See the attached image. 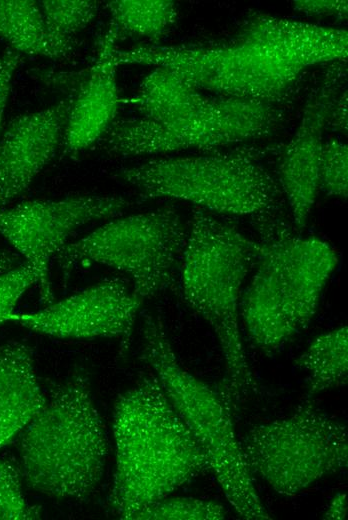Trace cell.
<instances>
[{
    "instance_id": "cell-19",
    "label": "cell",
    "mask_w": 348,
    "mask_h": 520,
    "mask_svg": "<svg viewBox=\"0 0 348 520\" xmlns=\"http://www.w3.org/2000/svg\"><path fill=\"white\" fill-rule=\"evenodd\" d=\"M110 27L120 36L144 38L158 45L172 30L178 9L171 0H114L106 4Z\"/></svg>"
},
{
    "instance_id": "cell-30",
    "label": "cell",
    "mask_w": 348,
    "mask_h": 520,
    "mask_svg": "<svg viewBox=\"0 0 348 520\" xmlns=\"http://www.w3.org/2000/svg\"><path fill=\"white\" fill-rule=\"evenodd\" d=\"M19 265V256L9 250L0 249V273Z\"/></svg>"
},
{
    "instance_id": "cell-12",
    "label": "cell",
    "mask_w": 348,
    "mask_h": 520,
    "mask_svg": "<svg viewBox=\"0 0 348 520\" xmlns=\"http://www.w3.org/2000/svg\"><path fill=\"white\" fill-rule=\"evenodd\" d=\"M143 299L126 280L113 277L32 313L13 312L8 321L37 333L63 339L115 338L129 347Z\"/></svg>"
},
{
    "instance_id": "cell-24",
    "label": "cell",
    "mask_w": 348,
    "mask_h": 520,
    "mask_svg": "<svg viewBox=\"0 0 348 520\" xmlns=\"http://www.w3.org/2000/svg\"><path fill=\"white\" fill-rule=\"evenodd\" d=\"M319 190L327 196L347 198L348 147L338 139L324 142L319 169Z\"/></svg>"
},
{
    "instance_id": "cell-5",
    "label": "cell",
    "mask_w": 348,
    "mask_h": 520,
    "mask_svg": "<svg viewBox=\"0 0 348 520\" xmlns=\"http://www.w3.org/2000/svg\"><path fill=\"white\" fill-rule=\"evenodd\" d=\"M141 335L140 358L203 449L229 504L244 519H271L245 464L226 398L183 368L159 315L143 314Z\"/></svg>"
},
{
    "instance_id": "cell-28",
    "label": "cell",
    "mask_w": 348,
    "mask_h": 520,
    "mask_svg": "<svg viewBox=\"0 0 348 520\" xmlns=\"http://www.w3.org/2000/svg\"><path fill=\"white\" fill-rule=\"evenodd\" d=\"M328 124L337 131L347 132V91L337 97L329 115Z\"/></svg>"
},
{
    "instance_id": "cell-16",
    "label": "cell",
    "mask_w": 348,
    "mask_h": 520,
    "mask_svg": "<svg viewBox=\"0 0 348 520\" xmlns=\"http://www.w3.org/2000/svg\"><path fill=\"white\" fill-rule=\"evenodd\" d=\"M46 403L34 369L33 350L21 341L0 346V449L34 419Z\"/></svg>"
},
{
    "instance_id": "cell-8",
    "label": "cell",
    "mask_w": 348,
    "mask_h": 520,
    "mask_svg": "<svg viewBox=\"0 0 348 520\" xmlns=\"http://www.w3.org/2000/svg\"><path fill=\"white\" fill-rule=\"evenodd\" d=\"M188 230L171 207L117 218L55 255L64 280L76 266L101 264L126 274L143 300L177 285Z\"/></svg>"
},
{
    "instance_id": "cell-26",
    "label": "cell",
    "mask_w": 348,
    "mask_h": 520,
    "mask_svg": "<svg viewBox=\"0 0 348 520\" xmlns=\"http://www.w3.org/2000/svg\"><path fill=\"white\" fill-rule=\"evenodd\" d=\"M294 10L312 17H334L344 20L348 14L346 0H296L292 2Z\"/></svg>"
},
{
    "instance_id": "cell-18",
    "label": "cell",
    "mask_w": 348,
    "mask_h": 520,
    "mask_svg": "<svg viewBox=\"0 0 348 520\" xmlns=\"http://www.w3.org/2000/svg\"><path fill=\"white\" fill-rule=\"evenodd\" d=\"M295 365L306 374L308 397L343 386L348 375L347 326L316 337Z\"/></svg>"
},
{
    "instance_id": "cell-2",
    "label": "cell",
    "mask_w": 348,
    "mask_h": 520,
    "mask_svg": "<svg viewBox=\"0 0 348 520\" xmlns=\"http://www.w3.org/2000/svg\"><path fill=\"white\" fill-rule=\"evenodd\" d=\"M259 252V241L203 209L193 211L181 263V288L187 303L217 339L225 368L218 390L232 408L258 389L239 317L242 287Z\"/></svg>"
},
{
    "instance_id": "cell-20",
    "label": "cell",
    "mask_w": 348,
    "mask_h": 520,
    "mask_svg": "<svg viewBox=\"0 0 348 520\" xmlns=\"http://www.w3.org/2000/svg\"><path fill=\"white\" fill-rule=\"evenodd\" d=\"M0 37L18 53L56 59L39 2L0 0Z\"/></svg>"
},
{
    "instance_id": "cell-23",
    "label": "cell",
    "mask_w": 348,
    "mask_h": 520,
    "mask_svg": "<svg viewBox=\"0 0 348 520\" xmlns=\"http://www.w3.org/2000/svg\"><path fill=\"white\" fill-rule=\"evenodd\" d=\"M21 479L17 465L0 459V520L40 518V507L29 504L22 493Z\"/></svg>"
},
{
    "instance_id": "cell-25",
    "label": "cell",
    "mask_w": 348,
    "mask_h": 520,
    "mask_svg": "<svg viewBox=\"0 0 348 520\" xmlns=\"http://www.w3.org/2000/svg\"><path fill=\"white\" fill-rule=\"evenodd\" d=\"M36 283L38 273L27 262L0 273V325L8 322L21 296Z\"/></svg>"
},
{
    "instance_id": "cell-3",
    "label": "cell",
    "mask_w": 348,
    "mask_h": 520,
    "mask_svg": "<svg viewBox=\"0 0 348 520\" xmlns=\"http://www.w3.org/2000/svg\"><path fill=\"white\" fill-rule=\"evenodd\" d=\"M254 227L260 252L241 296L240 316L253 344L271 353L309 326L338 258L328 242L296 235L280 215Z\"/></svg>"
},
{
    "instance_id": "cell-11",
    "label": "cell",
    "mask_w": 348,
    "mask_h": 520,
    "mask_svg": "<svg viewBox=\"0 0 348 520\" xmlns=\"http://www.w3.org/2000/svg\"><path fill=\"white\" fill-rule=\"evenodd\" d=\"M129 205L123 197L102 195L27 201L0 210V234L38 273L41 301L46 306L53 302L49 280L51 258L78 228L92 221L117 217Z\"/></svg>"
},
{
    "instance_id": "cell-7",
    "label": "cell",
    "mask_w": 348,
    "mask_h": 520,
    "mask_svg": "<svg viewBox=\"0 0 348 520\" xmlns=\"http://www.w3.org/2000/svg\"><path fill=\"white\" fill-rule=\"evenodd\" d=\"M116 66L167 69L199 90L219 96L280 104L305 70L281 57L244 20L229 40L179 45H140L114 51Z\"/></svg>"
},
{
    "instance_id": "cell-14",
    "label": "cell",
    "mask_w": 348,
    "mask_h": 520,
    "mask_svg": "<svg viewBox=\"0 0 348 520\" xmlns=\"http://www.w3.org/2000/svg\"><path fill=\"white\" fill-rule=\"evenodd\" d=\"M74 89L56 104L14 118L0 139V210L25 193L65 135Z\"/></svg>"
},
{
    "instance_id": "cell-29",
    "label": "cell",
    "mask_w": 348,
    "mask_h": 520,
    "mask_svg": "<svg viewBox=\"0 0 348 520\" xmlns=\"http://www.w3.org/2000/svg\"><path fill=\"white\" fill-rule=\"evenodd\" d=\"M347 515V495L344 492H338L331 499L326 508L323 518L327 520H343Z\"/></svg>"
},
{
    "instance_id": "cell-22",
    "label": "cell",
    "mask_w": 348,
    "mask_h": 520,
    "mask_svg": "<svg viewBox=\"0 0 348 520\" xmlns=\"http://www.w3.org/2000/svg\"><path fill=\"white\" fill-rule=\"evenodd\" d=\"M226 517L224 507L211 500L168 496L149 503L136 511L130 520H221Z\"/></svg>"
},
{
    "instance_id": "cell-6",
    "label": "cell",
    "mask_w": 348,
    "mask_h": 520,
    "mask_svg": "<svg viewBox=\"0 0 348 520\" xmlns=\"http://www.w3.org/2000/svg\"><path fill=\"white\" fill-rule=\"evenodd\" d=\"M273 147L240 146L203 155L153 159L120 170L117 177L145 198H174L220 214H279L284 202L264 158Z\"/></svg>"
},
{
    "instance_id": "cell-27",
    "label": "cell",
    "mask_w": 348,
    "mask_h": 520,
    "mask_svg": "<svg viewBox=\"0 0 348 520\" xmlns=\"http://www.w3.org/2000/svg\"><path fill=\"white\" fill-rule=\"evenodd\" d=\"M21 59L20 53L10 49L0 55V131L12 79Z\"/></svg>"
},
{
    "instance_id": "cell-1",
    "label": "cell",
    "mask_w": 348,
    "mask_h": 520,
    "mask_svg": "<svg viewBox=\"0 0 348 520\" xmlns=\"http://www.w3.org/2000/svg\"><path fill=\"white\" fill-rule=\"evenodd\" d=\"M113 436L116 466L109 506L121 519L130 520L145 505L211 472L206 454L153 373L118 396Z\"/></svg>"
},
{
    "instance_id": "cell-4",
    "label": "cell",
    "mask_w": 348,
    "mask_h": 520,
    "mask_svg": "<svg viewBox=\"0 0 348 520\" xmlns=\"http://www.w3.org/2000/svg\"><path fill=\"white\" fill-rule=\"evenodd\" d=\"M19 470L28 487L57 499L82 500L98 487L108 454L89 378L74 371L18 439Z\"/></svg>"
},
{
    "instance_id": "cell-17",
    "label": "cell",
    "mask_w": 348,
    "mask_h": 520,
    "mask_svg": "<svg viewBox=\"0 0 348 520\" xmlns=\"http://www.w3.org/2000/svg\"><path fill=\"white\" fill-rule=\"evenodd\" d=\"M200 91L175 73L154 68L129 103L142 118L168 121L202 108L211 97Z\"/></svg>"
},
{
    "instance_id": "cell-13",
    "label": "cell",
    "mask_w": 348,
    "mask_h": 520,
    "mask_svg": "<svg viewBox=\"0 0 348 520\" xmlns=\"http://www.w3.org/2000/svg\"><path fill=\"white\" fill-rule=\"evenodd\" d=\"M346 72V60L327 64L307 96L294 135L280 149L276 178L298 230L306 226L319 191L323 134Z\"/></svg>"
},
{
    "instance_id": "cell-21",
    "label": "cell",
    "mask_w": 348,
    "mask_h": 520,
    "mask_svg": "<svg viewBox=\"0 0 348 520\" xmlns=\"http://www.w3.org/2000/svg\"><path fill=\"white\" fill-rule=\"evenodd\" d=\"M39 5L56 59L74 49L76 34L87 27L99 8V2L88 0H45Z\"/></svg>"
},
{
    "instance_id": "cell-15",
    "label": "cell",
    "mask_w": 348,
    "mask_h": 520,
    "mask_svg": "<svg viewBox=\"0 0 348 520\" xmlns=\"http://www.w3.org/2000/svg\"><path fill=\"white\" fill-rule=\"evenodd\" d=\"M117 39L109 26L93 65L75 84L64 135L65 151L72 156L97 143L115 120L120 103L113 58Z\"/></svg>"
},
{
    "instance_id": "cell-9",
    "label": "cell",
    "mask_w": 348,
    "mask_h": 520,
    "mask_svg": "<svg viewBox=\"0 0 348 520\" xmlns=\"http://www.w3.org/2000/svg\"><path fill=\"white\" fill-rule=\"evenodd\" d=\"M240 443L250 473L284 496L348 464L346 425L310 400L289 416L252 427Z\"/></svg>"
},
{
    "instance_id": "cell-10",
    "label": "cell",
    "mask_w": 348,
    "mask_h": 520,
    "mask_svg": "<svg viewBox=\"0 0 348 520\" xmlns=\"http://www.w3.org/2000/svg\"><path fill=\"white\" fill-rule=\"evenodd\" d=\"M284 117L279 104L218 96L202 108L168 121L114 120L97 143L114 156L212 151L270 136Z\"/></svg>"
}]
</instances>
